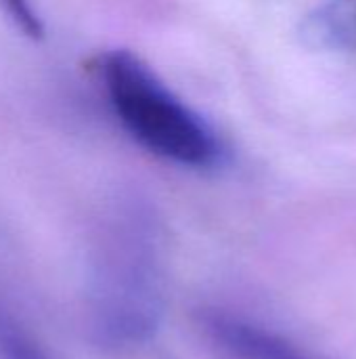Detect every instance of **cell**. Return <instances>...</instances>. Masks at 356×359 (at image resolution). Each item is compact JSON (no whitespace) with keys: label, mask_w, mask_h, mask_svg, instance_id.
<instances>
[{"label":"cell","mask_w":356,"mask_h":359,"mask_svg":"<svg viewBox=\"0 0 356 359\" xmlns=\"http://www.w3.org/2000/svg\"><path fill=\"white\" fill-rule=\"evenodd\" d=\"M300 36L317 50H356V0H325L304 17Z\"/></svg>","instance_id":"3"},{"label":"cell","mask_w":356,"mask_h":359,"mask_svg":"<svg viewBox=\"0 0 356 359\" xmlns=\"http://www.w3.org/2000/svg\"><path fill=\"white\" fill-rule=\"evenodd\" d=\"M94 72L118 120L145 149L183 166L208 168L220 162L225 149L214 128L134 53H103Z\"/></svg>","instance_id":"1"},{"label":"cell","mask_w":356,"mask_h":359,"mask_svg":"<svg viewBox=\"0 0 356 359\" xmlns=\"http://www.w3.org/2000/svg\"><path fill=\"white\" fill-rule=\"evenodd\" d=\"M4 4V11L8 13V17L15 21V25L29 38L38 40L44 36V27L42 21L38 17V13L34 11L29 0H0Z\"/></svg>","instance_id":"4"},{"label":"cell","mask_w":356,"mask_h":359,"mask_svg":"<svg viewBox=\"0 0 356 359\" xmlns=\"http://www.w3.org/2000/svg\"><path fill=\"white\" fill-rule=\"evenodd\" d=\"M206 330L233 359H315L285 337L229 313H208Z\"/></svg>","instance_id":"2"}]
</instances>
